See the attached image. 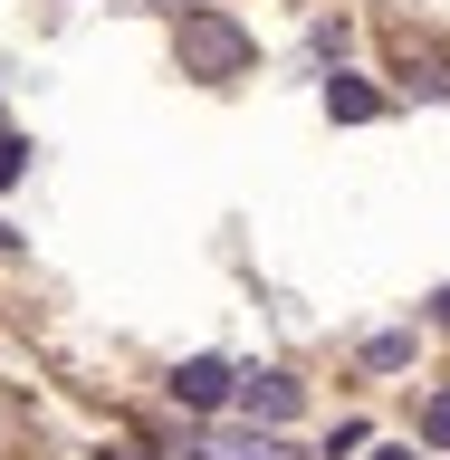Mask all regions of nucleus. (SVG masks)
I'll return each instance as SVG.
<instances>
[{
  "label": "nucleus",
  "mask_w": 450,
  "mask_h": 460,
  "mask_svg": "<svg viewBox=\"0 0 450 460\" xmlns=\"http://www.w3.org/2000/svg\"><path fill=\"white\" fill-rule=\"evenodd\" d=\"M172 58H182V77L201 86H230V77H250V29L230 20V10H182V29H172Z\"/></svg>",
  "instance_id": "nucleus-1"
},
{
  "label": "nucleus",
  "mask_w": 450,
  "mask_h": 460,
  "mask_svg": "<svg viewBox=\"0 0 450 460\" xmlns=\"http://www.w3.org/2000/svg\"><path fill=\"white\" fill-rule=\"evenodd\" d=\"M192 460H287V441L259 431V422H201L192 431Z\"/></svg>",
  "instance_id": "nucleus-2"
},
{
  "label": "nucleus",
  "mask_w": 450,
  "mask_h": 460,
  "mask_svg": "<svg viewBox=\"0 0 450 460\" xmlns=\"http://www.w3.org/2000/svg\"><path fill=\"white\" fill-rule=\"evenodd\" d=\"M230 394H240V412H250V422H287V412H297V374L259 365V374H230Z\"/></svg>",
  "instance_id": "nucleus-3"
},
{
  "label": "nucleus",
  "mask_w": 450,
  "mask_h": 460,
  "mask_svg": "<svg viewBox=\"0 0 450 460\" xmlns=\"http://www.w3.org/2000/svg\"><path fill=\"white\" fill-rule=\"evenodd\" d=\"M172 402H182V412H221L230 402V365L221 355H182V365H172Z\"/></svg>",
  "instance_id": "nucleus-4"
},
{
  "label": "nucleus",
  "mask_w": 450,
  "mask_h": 460,
  "mask_svg": "<svg viewBox=\"0 0 450 460\" xmlns=\"http://www.w3.org/2000/svg\"><path fill=\"white\" fill-rule=\"evenodd\" d=\"M326 115H336V125H374V115H384V86H365V77H326Z\"/></svg>",
  "instance_id": "nucleus-5"
},
{
  "label": "nucleus",
  "mask_w": 450,
  "mask_h": 460,
  "mask_svg": "<svg viewBox=\"0 0 450 460\" xmlns=\"http://www.w3.org/2000/svg\"><path fill=\"white\" fill-rule=\"evenodd\" d=\"M412 365V336H365V374H393Z\"/></svg>",
  "instance_id": "nucleus-6"
},
{
  "label": "nucleus",
  "mask_w": 450,
  "mask_h": 460,
  "mask_svg": "<svg viewBox=\"0 0 450 460\" xmlns=\"http://www.w3.org/2000/svg\"><path fill=\"white\" fill-rule=\"evenodd\" d=\"M20 172H29V135H10V125H0V192H10Z\"/></svg>",
  "instance_id": "nucleus-7"
},
{
  "label": "nucleus",
  "mask_w": 450,
  "mask_h": 460,
  "mask_svg": "<svg viewBox=\"0 0 450 460\" xmlns=\"http://www.w3.org/2000/svg\"><path fill=\"white\" fill-rule=\"evenodd\" d=\"M422 441H431V451H450V394L422 402Z\"/></svg>",
  "instance_id": "nucleus-8"
},
{
  "label": "nucleus",
  "mask_w": 450,
  "mask_h": 460,
  "mask_svg": "<svg viewBox=\"0 0 450 460\" xmlns=\"http://www.w3.org/2000/svg\"><path fill=\"white\" fill-rule=\"evenodd\" d=\"M374 460H412V451H402V441H384V451H374Z\"/></svg>",
  "instance_id": "nucleus-9"
},
{
  "label": "nucleus",
  "mask_w": 450,
  "mask_h": 460,
  "mask_svg": "<svg viewBox=\"0 0 450 460\" xmlns=\"http://www.w3.org/2000/svg\"><path fill=\"white\" fill-rule=\"evenodd\" d=\"M10 240H20V230H0V250H10Z\"/></svg>",
  "instance_id": "nucleus-10"
},
{
  "label": "nucleus",
  "mask_w": 450,
  "mask_h": 460,
  "mask_svg": "<svg viewBox=\"0 0 450 460\" xmlns=\"http://www.w3.org/2000/svg\"><path fill=\"white\" fill-rule=\"evenodd\" d=\"M441 316H450V288H441Z\"/></svg>",
  "instance_id": "nucleus-11"
}]
</instances>
